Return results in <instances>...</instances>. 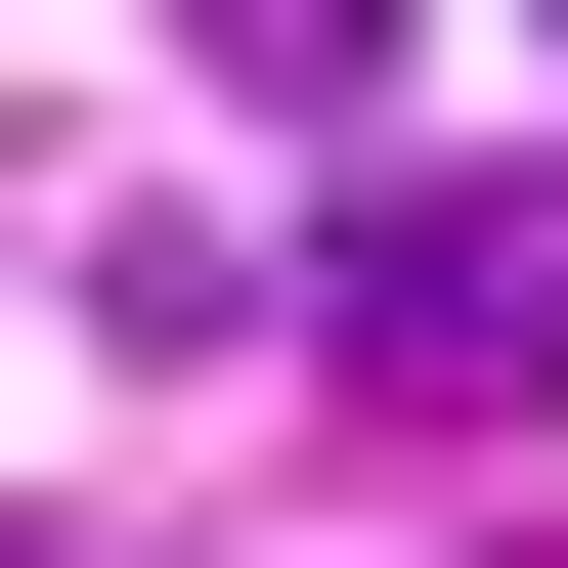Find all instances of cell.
Masks as SVG:
<instances>
[{"label":"cell","mask_w":568,"mask_h":568,"mask_svg":"<svg viewBox=\"0 0 568 568\" xmlns=\"http://www.w3.org/2000/svg\"><path fill=\"white\" fill-rule=\"evenodd\" d=\"M306 351L437 394V437H525L568 394V175H351V219H306Z\"/></svg>","instance_id":"6da1fadb"},{"label":"cell","mask_w":568,"mask_h":568,"mask_svg":"<svg viewBox=\"0 0 568 568\" xmlns=\"http://www.w3.org/2000/svg\"><path fill=\"white\" fill-rule=\"evenodd\" d=\"M175 44L263 88V132H351V88H394V0H175Z\"/></svg>","instance_id":"7a4b0ae2"},{"label":"cell","mask_w":568,"mask_h":568,"mask_svg":"<svg viewBox=\"0 0 568 568\" xmlns=\"http://www.w3.org/2000/svg\"><path fill=\"white\" fill-rule=\"evenodd\" d=\"M525 44H568V0H525Z\"/></svg>","instance_id":"3957f363"},{"label":"cell","mask_w":568,"mask_h":568,"mask_svg":"<svg viewBox=\"0 0 568 568\" xmlns=\"http://www.w3.org/2000/svg\"><path fill=\"white\" fill-rule=\"evenodd\" d=\"M0 568H44V525H0Z\"/></svg>","instance_id":"277c9868"}]
</instances>
